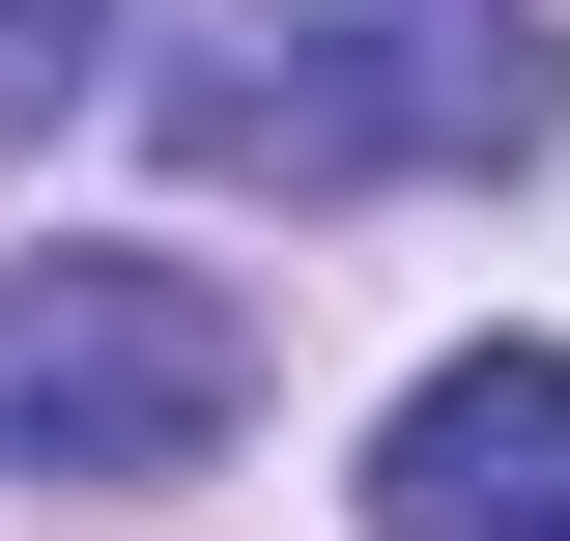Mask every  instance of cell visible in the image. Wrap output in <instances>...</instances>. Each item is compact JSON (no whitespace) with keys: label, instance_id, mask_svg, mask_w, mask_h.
Returning <instances> with one entry per match:
<instances>
[{"label":"cell","instance_id":"3","mask_svg":"<svg viewBox=\"0 0 570 541\" xmlns=\"http://www.w3.org/2000/svg\"><path fill=\"white\" fill-rule=\"evenodd\" d=\"M371 541H570V342H456L371 427Z\"/></svg>","mask_w":570,"mask_h":541},{"label":"cell","instance_id":"1","mask_svg":"<svg viewBox=\"0 0 570 541\" xmlns=\"http://www.w3.org/2000/svg\"><path fill=\"white\" fill-rule=\"evenodd\" d=\"M542 115H570L542 0H228L171 58V142L285 171V200H343V171H513Z\"/></svg>","mask_w":570,"mask_h":541},{"label":"cell","instance_id":"2","mask_svg":"<svg viewBox=\"0 0 570 541\" xmlns=\"http://www.w3.org/2000/svg\"><path fill=\"white\" fill-rule=\"evenodd\" d=\"M257 400V314L200 257H0V484H171Z\"/></svg>","mask_w":570,"mask_h":541}]
</instances>
